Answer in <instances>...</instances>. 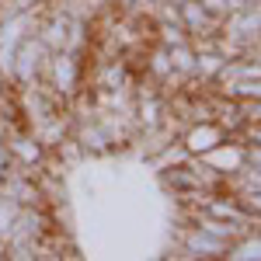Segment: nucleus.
<instances>
[{
	"instance_id": "1",
	"label": "nucleus",
	"mask_w": 261,
	"mask_h": 261,
	"mask_svg": "<svg viewBox=\"0 0 261 261\" xmlns=\"http://www.w3.org/2000/svg\"><path fill=\"white\" fill-rule=\"evenodd\" d=\"M199 161H202V167H205L209 174H223V178H230V174H237L244 164H247V143L223 140V143H216L213 150H205Z\"/></svg>"
},
{
	"instance_id": "2",
	"label": "nucleus",
	"mask_w": 261,
	"mask_h": 261,
	"mask_svg": "<svg viewBox=\"0 0 261 261\" xmlns=\"http://www.w3.org/2000/svg\"><path fill=\"white\" fill-rule=\"evenodd\" d=\"M178 21H181L185 35H188L192 42L195 39H209V35H216V28H220V21L213 18L199 0H185V4H178Z\"/></svg>"
},
{
	"instance_id": "3",
	"label": "nucleus",
	"mask_w": 261,
	"mask_h": 261,
	"mask_svg": "<svg viewBox=\"0 0 261 261\" xmlns=\"http://www.w3.org/2000/svg\"><path fill=\"white\" fill-rule=\"evenodd\" d=\"M223 140H226V133H223L216 122H213V119H199L188 133H185V140H181V143H185V150H188L192 157H202L205 150H213V146L223 143Z\"/></svg>"
},
{
	"instance_id": "4",
	"label": "nucleus",
	"mask_w": 261,
	"mask_h": 261,
	"mask_svg": "<svg viewBox=\"0 0 261 261\" xmlns=\"http://www.w3.org/2000/svg\"><path fill=\"white\" fill-rule=\"evenodd\" d=\"M181 247H185V254H192V258H226V247H230V244L220 241V237H213V233H205L202 226H188Z\"/></svg>"
},
{
	"instance_id": "5",
	"label": "nucleus",
	"mask_w": 261,
	"mask_h": 261,
	"mask_svg": "<svg viewBox=\"0 0 261 261\" xmlns=\"http://www.w3.org/2000/svg\"><path fill=\"white\" fill-rule=\"evenodd\" d=\"M233 199L247 209V216H251V220L261 223V188H237V192H233Z\"/></svg>"
},
{
	"instance_id": "6",
	"label": "nucleus",
	"mask_w": 261,
	"mask_h": 261,
	"mask_svg": "<svg viewBox=\"0 0 261 261\" xmlns=\"http://www.w3.org/2000/svg\"><path fill=\"white\" fill-rule=\"evenodd\" d=\"M199 4H202V7H205V11H209L216 21H223L230 11H233V7H230V0H199Z\"/></svg>"
},
{
	"instance_id": "7",
	"label": "nucleus",
	"mask_w": 261,
	"mask_h": 261,
	"mask_svg": "<svg viewBox=\"0 0 261 261\" xmlns=\"http://www.w3.org/2000/svg\"><path fill=\"white\" fill-rule=\"evenodd\" d=\"M244 119H247V125H251V122H261V98L244 105Z\"/></svg>"
},
{
	"instance_id": "8",
	"label": "nucleus",
	"mask_w": 261,
	"mask_h": 261,
	"mask_svg": "<svg viewBox=\"0 0 261 261\" xmlns=\"http://www.w3.org/2000/svg\"><path fill=\"white\" fill-rule=\"evenodd\" d=\"M247 164L261 171V143H247Z\"/></svg>"
},
{
	"instance_id": "9",
	"label": "nucleus",
	"mask_w": 261,
	"mask_h": 261,
	"mask_svg": "<svg viewBox=\"0 0 261 261\" xmlns=\"http://www.w3.org/2000/svg\"><path fill=\"white\" fill-rule=\"evenodd\" d=\"M7 164H11V153H7V136H0V181H4Z\"/></svg>"
},
{
	"instance_id": "10",
	"label": "nucleus",
	"mask_w": 261,
	"mask_h": 261,
	"mask_svg": "<svg viewBox=\"0 0 261 261\" xmlns=\"http://www.w3.org/2000/svg\"><path fill=\"white\" fill-rule=\"evenodd\" d=\"M133 4H140V0H119V7H133Z\"/></svg>"
}]
</instances>
